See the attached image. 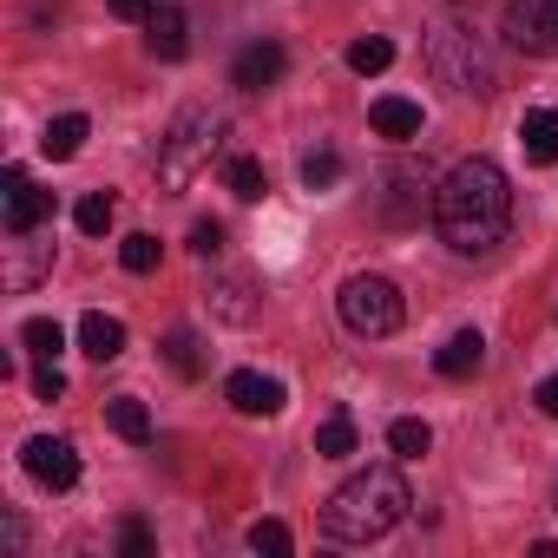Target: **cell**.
I'll return each mask as SVG.
<instances>
[{
  "label": "cell",
  "mask_w": 558,
  "mask_h": 558,
  "mask_svg": "<svg viewBox=\"0 0 558 558\" xmlns=\"http://www.w3.org/2000/svg\"><path fill=\"white\" fill-rule=\"evenodd\" d=\"M434 223H440L447 250L486 256L512 230V178L493 158H460L434 191Z\"/></svg>",
  "instance_id": "obj_1"
},
{
  "label": "cell",
  "mask_w": 558,
  "mask_h": 558,
  "mask_svg": "<svg viewBox=\"0 0 558 558\" xmlns=\"http://www.w3.org/2000/svg\"><path fill=\"white\" fill-rule=\"evenodd\" d=\"M414 493L395 466H368L355 480H342L329 499H323V532L342 538V545H368V538H388L401 519H408Z\"/></svg>",
  "instance_id": "obj_2"
},
{
  "label": "cell",
  "mask_w": 558,
  "mask_h": 558,
  "mask_svg": "<svg viewBox=\"0 0 558 558\" xmlns=\"http://www.w3.org/2000/svg\"><path fill=\"white\" fill-rule=\"evenodd\" d=\"M427 73L447 86V93H460V99H486L493 86H499V73H493V53L466 34V27H434L427 34Z\"/></svg>",
  "instance_id": "obj_3"
},
{
  "label": "cell",
  "mask_w": 558,
  "mask_h": 558,
  "mask_svg": "<svg viewBox=\"0 0 558 558\" xmlns=\"http://www.w3.org/2000/svg\"><path fill=\"white\" fill-rule=\"evenodd\" d=\"M217 132H223V119L217 112H204V106H184L178 119H171V132L158 138V178L171 184V191H184L204 165H210V151H217Z\"/></svg>",
  "instance_id": "obj_4"
},
{
  "label": "cell",
  "mask_w": 558,
  "mask_h": 558,
  "mask_svg": "<svg viewBox=\"0 0 558 558\" xmlns=\"http://www.w3.org/2000/svg\"><path fill=\"white\" fill-rule=\"evenodd\" d=\"M336 310H342V329L349 336H362V342H381V336H395L401 329V290L388 283V276H349L342 283V296H336Z\"/></svg>",
  "instance_id": "obj_5"
},
{
  "label": "cell",
  "mask_w": 558,
  "mask_h": 558,
  "mask_svg": "<svg viewBox=\"0 0 558 558\" xmlns=\"http://www.w3.org/2000/svg\"><path fill=\"white\" fill-rule=\"evenodd\" d=\"M499 34H506V47H519L532 60H551L558 53V0H506Z\"/></svg>",
  "instance_id": "obj_6"
},
{
  "label": "cell",
  "mask_w": 558,
  "mask_h": 558,
  "mask_svg": "<svg viewBox=\"0 0 558 558\" xmlns=\"http://www.w3.org/2000/svg\"><path fill=\"white\" fill-rule=\"evenodd\" d=\"M47 217H53V197L14 165L8 178H0V223H8V236H27V230H40Z\"/></svg>",
  "instance_id": "obj_7"
},
{
  "label": "cell",
  "mask_w": 558,
  "mask_h": 558,
  "mask_svg": "<svg viewBox=\"0 0 558 558\" xmlns=\"http://www.w3.org/2000/svg\"><path fill=\"white\" fill-rule=\"evenodd\" d=\"M21 466H27L47 493H73V486H80V453H73V440H60V434H34V440L21 447Z\"/></svg>",
  "instance_id": "obj_8"
},
{
  "label": "cell",
  "mask_w": 558,
  "mask_h": 558,
  "mask_svg": "<svg viewBox=\"0 0 558 558\" xmlns=\"http://www.w3.org/2000/svg\"><path fill=\"white\" fill-rule=\"evenodd\" d=\"M223 395H230V408L250 414V421L283 414V381H276V375H256V368H236V375L223 381Z\"/></svg>",
  "instance_id": "obj_9"
},
{
  "label": "cell",
  "mask_w": 558,
  "mask_h": 558,
  "mask_svg": "<svg viewBox=\"0 0 558 558\" xmlns=\"http://www.w3.org/2000/svg\"><path fill=\"white\" fill-rule=\"evenodd\" d=\"M283 66H290V53L276 47V40H250V47L236 53V66H230V86H243V93H263V86H276V80H283Z\"/></svg>",
  "instance_id": "obj_10"
},
{
  "label": "cell",
  "mask_w": 558,
  "mask_h": 558,
  "mask_svg": "<svg viewBox=\"0 0 558 558\" xmlns=\"http://www.w3.org/2000/svg\"><path fill=\"white\" fill-rule=\"evenodd\" d=\"M145 47H151V60H184L191 53V21H184V8H165L145 21Z\"/></svg>",
  "instance_id": "obj_11"
},
{
  "label": "cell",
  "mask_w": 558,
  "mask_h": 558,
  "mask_svg": "<svg viewBox=\"0 0 558 558\" xmlns=\"http://www.w3.org/2000/svg\"><path fill=\"white\" fill-rule=\"evenodd\" d=\"M368 125H375V138L408 145V138H421V106H414V99H401V93H388V99H375V106H368Z\"/></svg>",
  "instance_id": "obj_12"
},
{
  "label": "cell",
  "mask_w": 558,
  "mask_h": 558,
  "mask_svg": "<svg viewBox=\"0 0 558 558\" xmlns=\"http://www.w3.org/2000/svg\"><path fill=\"white\" fill-rule=\"evenodd\" d=\"M480 362H486V342H480V329H460V336H447V342L434 349V368H440L447 381H466V375H480Z\"/></svg>",
  "instance_id": "obj_13"
},
{
  "label": "cell",
  "mask_w": 558,
  "mask_h": 558,
  "mask_svg": "<svg viewBox=\"0 0 558 558\" xmlns=\"http://www.w3.org/2000/svg\"><path fill=\"white\" fill-rule=\"evenodd\" d=\"M80 349H86L93 362H119V355H125V323H119V316H106V310L80 316Z\"/></svg>",
  "instance_id": "obj_14"
},
{
  "label": "cell",
  "mask_w": 558,
  "mask_h": 558,
  "mask_svg": "<svg viewBox=\"0 0 558 558\" xmlns=\"http://www.w3.org/2000/svg\"><path fill=\"white\" fill-rule=\"evenodd\" d=\"M86 112H60V119H47V132H40V151L53 158V165H66V158H80V145H86Z\"/></svg>",
  "instance_id": "obj_15"
},
{
  "label": "cell",
  "mask_w": 558,
  "mask_h": 558,
  "mask_svg": "<svg viewBox=\"0 0 558 558\" xmlns=\"http://www.w3.org/2000/svg\"><path fill=\"white\" fill-rule=\"evenodd\" d=\"M519 145H525V158L532 165H558V112H525L519 119Z\"/></svg>",
  "instance_id": "obj_16"
},
{
  "label": "cell",
  "mask_w": 558,
  "mask_h": 558,
  "mask_svg": "<svg viewBox=\"0 0 558 558\" xmlns=\"http://www.w3.org/2000/svg\"><path fill=\"white\" fill-rule=\"evenodd\" d=\"M106 421H112V434H119V440H132V447H145V440H151V414H145V401H138V395L106 401Z\"/></svg>",
  "instance_id": "obj_17"
},
{
  "label": "cell",
  "mask_w": 558,
  "mask_h": 558,
  "mask_svg": "<svg viewBox=\"0 0 558 558\" xmlns=\"http://www.w3.org/2000/svg\"><path fill=\"white\" fill-rule=\"evenodd\" d=\"M223 191H230V197H243V204H256V197L269 191V171H263L256 158H243V151H236V158H223Z\"/></svg>",
  "instance_id": "obj_18"
},
{
  "label": "cell",
  "mask_w": 558,
  "mask_h": 558,
  "mask_svg": "<svg viewBox=\"0 0 558 558\" xmlns=\"http://www.w3.org/2000/svg\"><path fill=\"white\" fill-rule=\"evenodd\" d=\"M21 342H27V355H40V362H60V349H66V329H60L53 316H34V323L21 329Z\"/></svg>",
  "instance_id": "obj_19"
},
{
  "label": "cell",
  "mask_w": 558,
  "mask_h": 558,
  "mask_svg": "<svg viewBox=\"0 0 558 558\" xmlns=\"http://www.w3.org/2000/svg\"><path fill=\"white\" fill-rule=\"evenodd\" d=\"M316 453H323V460H349V453H355V421H349V414H329V421L316 427Z\"/></svg>",
  "instance_id": "obj_20"
},
{
  "label": "cell",
  "mask_w": 558,
  "mask_h": 558,
  "mask_svg": "<svg viewBox=\"0 0 558 558\" xmlns=\"http://www.w3.org/2000/svg\"><path fill=\"white\" fill-rule=\"evenodd\" d=\"M388 447H395L401 460H421V453L434 447V427H427V421H414V414H401V421L388 427Z\"/></svg>",
  "instance_id": "obj_21"
},
{
  "label": "cell",
  "mask_w": 558,
  "mask_h": 558,
  "mask_svg": "<svg viewBox=\"0 0 558 558\" xmlns=\"http://www.w3.org/2000/svg\"><path fill=\"white\" fill-rule=\"evenodd\" d=\"M112 217H119L112 191H93V197H80V210H73V223H80L86 236H106V230H112Z\"/></svg>",
  "instance_id": "obj_22"
},
{
  "label": "cell",
  "mask_w": 558,
  "mask_h": 558,
  "mask_svg": "<svg viewBox=\"0 0 558 558\" xmlns=\"http://www.w3.org/2000/svg\"><path fill=\"white\" fill-rule=\"evenodd\" d=\"M250 551L290 558V551H296V538H290V525H283V519H256V525H250Z\"/></svg>",
  "instance_id": "obj_23"
},
{
  "label": "cell",
  "mask_w": 558,
  "mask_h": 558,
  "mask_svg": "<svg viewBox=\"0 0 558 558\" xmlns=\"http://www.w3.org/2000/svg\"><path fill=\"white\" fill-rule=\"evenodd\" d=\"M349 66H355L362 80H368V73H388V66H395V47H388L381 34H368V40H355V47H349Z\"/></svg>",
  "instance_id": "obj_24"
},
{
  "label": "cell",
  "mask_w": 558,
  "mask_h": 558,
  "mask_svg": "<svg viewBox=\"0 0 558 558\" xmlns=\"http://www.w3.org/2000/svg\"><path fill=\"white\" fill-rule=\"evenodd\" d=\"M165 362H171L178 375H204V355H197V336H191V329H171V336H165Z\"/></svg>",
  "instance_id": "obj_25"
},
{
  "label": "cell",
  "mask_w": 558,
  "mask_h": 558,
  "mask_svg": "<svg viewBox=\"0 0 558 558\" xmlns=\"http://www.w3.org/2000/svg\"><path fill=\"white\" fill-rule=\"evenodd\" d=\"M303 184H310V191H336V184H342V158H336V151H310V158H303Z\"/></svg>",
  "instance_id": "obj_26"
},
{
  "label": "cell",
  "mask_w": 558,
  "mask_h": 558,
  "mask_svg": "<svg viewBox=\"0 0 558 558\" xmlns=\"http://www.w3.org/2000/svg\"><path fill=\"white\" fill-rule=\"evenodd\" d=\"M388 184H395V197H388V217L395 223H408V217H421V197H414V171H388Z\"/></svg>",
  "instance_id": "obj_27"
},
{
  "label": "cell",
  "mask_w": 558,
  "mask_h": 558,
  "mask_svg": "<svg viewBox=\"0 0 558 558\" xmlns=\"http://www.w3.org/2000/svg\"><path fill=\"white\" fill-rule=\"evenodd\" d=\"M119 263H125L132 276H151V269H158V236H145V230L125 236V243H119Z\"/></svg>",
  "instance_id": "obj_28"
},
{
  "label": "cell",
  "mask_w": 558,
  "mask_h": 558,
  "mask_svg": "<svg viewBox=\"0 0 558 558\" xmlns=\"http://www.w3.org/2000/svg\"><path fill=\"white\" fill-rule=\"evenodd\" d=\"M119 545H125V558H145V551H151V525H145V519H125V525H119Z\"/></svg>",
  "instance_id": "obj_29"
},
{
  "label": "cell",
  "mask_w": 558,
  "mask_h": 558,
  "mask_svg": "<svg viewBox=\"0 0 558 558\" xmlns=\"http://www.w3.org/2000/svg\"><path fill=\"white\" fill-rule=\"evenodd\" d=\"M191 250H197V256L210 263V256L223 250V223H197V230H191Z\"/></svg>",
  "instance_id": "obj_30"
},
{
  "label": "cell",
  "mask_w": 558,
  "mask_h": 558,
  "mask_svg": "<svg viewBox=\"0 0 558 558\" xmlns=\"http://www.w3.org/2000/svg\"><path fill=\"white\" fill-rule=\"evenodd\" d=\"M34 395H40V401H60V395H66V375H60V362H47V368L34 375Z\"/></svg>",
  "instance_id": "obj_31"
},
{
  "label": "cell",
  "mask_w": 558,
  "mask_h": 558,
  "mask_svg": "<svg viewBox=\"0 0 558 558\" xmlns=\"http://www.w3.org/2000/svg\"><path fill=\"white\" fill-rule=\"evenodd\" d=\"M106 8H112L119 21H151V14L165 8V0H106Z\"/></svg>",
  "instance_id": "obj_32"
},
{
  "label": "cell",
  "mask_w": 558,
  "mask_h": 558,
  "mask_svg": "<svg viewBox=\"0 0 558 558\" xmlns=\"http://www.w3.org/2000/svg\"><path fill=\"white\" fill-rule=\"evenodd\" d=\"M532 401H538V414H545V421H558V375H545V381L532 388Z\"/></svg>",
  "instance_id": "obj_33"
}]
</instances>
